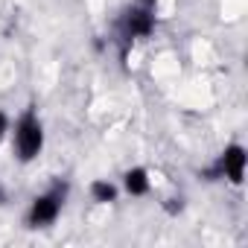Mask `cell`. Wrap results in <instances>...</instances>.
<instances>
[{
  "label": "cell",
  "mask_w": 248,
  "mask_h": 248,
  "mask_svg": "<svg viewBox=\"0 0 248 248\" xmlns=\"http://www.w3.org/2000/svg\"><path fill=\"white\" fill-rule=\"evenodd\" d=\"M207 181H231V184H242L245 178V146L231 143L225 146V152L216 158L213 167H207L202 172Z\"/></svg>",
  "instance_id": "cell-4"
},
{
  "label": "cell",
  "mask_w": 248,
  "mask_h": 248,
  "mask_svg": "<svg viewBox=\"0 0 248 248\" xmlns=\"http://www.w3.org/2000/svg\"><path fill=\"white\" fill-rule=\"evenodd\" d=\"M123 190H126L129 196L140 199V196H149L152 190V178H149V170L146 167H132L123 172Z\"/></svg>",
  "instance_id": "cell-5"
},
{
  "label": "cell",
  "mask_w": 248,
  "mask_h": 248,
  "mask_svg": "<svg viewBox=\"0 0 248 248\" xmlns=\"http://www.w3.org/2000/svg\"><path fill=\"white\" fill-rule=\"evenodd\" d=\"M6 199H9V196H6V190H3V184H0V207H3V204H6Z\"/></svg>",
  "instance_id": "cell-8"
},
{
  "label": "cell",
  "mask_w": 248,
  "mask_h": 248,
  "mask_svg": "<svg viewBox=\"0 0 248 248\" xmlns=\"http://www.w3.org/2000/svg\"><path fill=\"white\" fill-rule=\"evenodd\" d=\"M9 132H12V149L21 164H32L44 152V123L35 114V108H27L15 120V129Z\"/></svg>",
  "instance_id": "cell-2"
},
{
  "label": "cell",
  "mask_w": 248,
  "mask_h": 248,
  "mask_svg": "<svg viewBox=\"0 0 248 248\" xmlns=\"http://www.w3.org/2000/svg\"><path fill=\"white\" fill-rule=\"evenodd\" d=\"M67 193H70V187H67V184H62V181H59V184H53L50 190L38 193V196L30 202L27 216H24L27 228H32V231H38V228H50V225L62 216L64 202H67Z\"/></svg>",
  "instance_id": "cell-3"
},
{
  "label": "cell",
  "mask_w": 248,
  "mask_h": 248,
  "mask_svg": "<svg viewBox=\"0 0 248 248\" xmlns=\"http://www.w3.org/2000/svg\"><path fill=\"white\" fill-rule=\"evenodd\" d=\"M158 27V3L155 0H132L117 18V35L123 44L149 38Z\"/></svg>",
  "instance_id": "cell-1"
},
{
  "label": "cell",
  "mask_w": 248,
  "mask_h": 248,
  "mask_svg": "<svg viewBox=\"0 0 248 248\" xmlns=\"http://www.w3.org/2000/svg\"><path fill=\"white\" fill-rule=\"evenodd\" d=\"M117 196H120V190H117V184H111L108 178L91 181V199H93L96 204H114Z\"/></svg>",
  "instance_id": "cell-6"
},
{
  "label": "cell",
  "mask_w": 248,
  "mask_h": 248,
  "mask_svg": "<svg viewBox=\"0 0 248 248\" xmlns=\"http://www.w3.org/2000/svg\"><path fill=\"white\" fill-rule=\"evenodd\" d=\"M9 129H12V120H9V114H6L3 108H0V140L9 135Z\"/></svg>",
  "instance_id": "cell-7"
}]
</instances>
